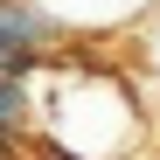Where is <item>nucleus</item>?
<instances>
[{
	"instance_id": "f257e3e1",
	"label": "nucleus",
	"mask_w": 160,
	"mask_h": 160,
	"mask_svg": "<svg viewBox=\"0 0 160 160\" xmlns=\"http://www.w3.org/2000/svg\"><path fill=\"white\" fill-rule=\"evenodd\" d=\"M42 63H49L42 49H21V42H7V35H0V84H28Z\"/></svg>"
},
{
	"instance_id": "f03ea898",
	"label": "nucleus",
	"mask_w": 160,
	"mask_h": 160,
	"mask_svg": "<svg viewBox=\"0 0 160 160\" xmlns=\"http://www.w3.org/2000/svg\"><path fill=\"white\" fill-rule=\"evenodd\" d=\"M28 125H35V112H28V84H0V132L21 139Z\"/></svg>"
},
{
	"instance_id": "7ed1b4c3",
	"label": "nucleus",
	"mask_w": 160,
	"mask_h": 160,
	"mask_svg": "<svg viewBox=\"0 0 160 160\" xmlns=\"http://www.w3.org/2000/svg\"><path fill=\"white\" fill-rule=\"evenodd\" d=\"M0 160H21V139H7V132H0Z\"/></svg>"
}]
</instances>
